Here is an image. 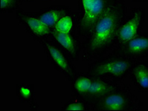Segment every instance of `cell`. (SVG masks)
<instances>
[{"label": "cell", "instance_id": "obj_14", "mask_svg": "<svg viewBox=\"0 0 148 111\" xmlns=\"http://www.w3.org/2000/svg\"><path fill=\"white\" fill-rule=\"evenodd\" d=\"M92 80L86 77H80L78 78L75 82V87L77 92L80 94L86 95L89 87H90Z\"/></svg>", "mask_w": 148, "mask_h": 111}, {"label": "cell", "instance_id": "obj_7", "mask_svg": "<svg viewBox=\"0 0 148 111\" xmlns=\"http://www.w3.org/2000/svg\"><path fill=\"white\" fill-rule=\"evenodd\" d=\"M23 18L25 24L30 30V31L35 36L42 37L49 33L50 28L45 25L38 17L27 15V16H23Z\"/></svg>", "mask_w": 148, "mask_h": 111}, {"label": "cell", "instance_id": "obj_6", "mask_svg": "<svg viewBox=\"0 0 148 111\" xmlns=\"http://www.w3.org/2000/svg\"><path fill=\"white\" fill-rule=\"evenodd\" d=\"M128 99L121 93H113L107 95L100 104V108L108 111H120L127 108Z\"/></svg>", "mask_w": 148, "mask_h": 111}, {"label": "cell", "instance_id": "obj_4", "mask_svg": "<svg viewBox=\"0 0 148 111\" xmlns=\"http://www.w3.org/2000/svg\"><path fill=\"white\" fill-rule=\"evenodd\" d=\"M144 18V12L141 10L136 9L132 16L125 23L120 25L116 35L117 42L125 44L137 37L138 32Z\"/></svg>", "mask_w": 148, "mask_h": 111}, {"label": "cell", "instance_id": "obj_9", "mask_svg": "<svg viewBox=\"0 0 148 111\" xmlns=\"http://www.w3.org/2000/svg\"><path fill=\"white\" fill-rule=\"evenodd\" d=\"M66 15L65 9L62 7L58 8H52L47 10L46 11L41 14L38 16L39 19L49 28L54 27L58 21L63 16Z\"/></svg>", "mask_w": 148, "mask_h": 111}, {"label": "cell", "instance_id": "obj_2", "mask_svg": "<svg viewBox=\"0 0 148 111\" xmlns=\"http://www.w3.org/2000/svg\"><path fill=\"white\" fill-rule=\"evenodd\" d=\"M107 5L106 0H79L80 9L79 32L80 35L88 36L89 34Z\"/></svg>", "mask_w": 148, "mask_h": 111}, {"label": "cell", "instance_id": "obj_12", "mask_svg": "<svg viewBox=\"0 0 148 111\" xmlns=\"http://www.w3.org/2000/svg\"><path fill=\"white\" fill-rule=\"evenodd\" d=\"M110 89V86L106 82L99 81V80H95V81L92 80L90 87H89L86 95H93V96L103 95L107 91H109Z\"/></svg>", "mask_w": 148, "mask_h": 111}, {"label": "cell", "instance_id": "obj_3", "mask_svg": "<svg viewBox=\"0 0 148 111\" xmlns=\"http://www.w3.org/2000/svg\"><path fill=\"white\" fill-rule=\"evenodd\" d=\"M91 71L98 76H123L131 68L132 62L124 58L112 57L105 59L94 64Z\"/></svg>", "mask_w": 148, "mask_h": 111}, {"label": "cell", "instance_id": "obj_1", "mask_svg": "<svg viewBox=\"0 0 148 111\" xmlns=\"http://www.w3.org/2000/svg\"><path fill=\"white\" fill-rule=\"evenodd\" d=\"M124 12L123 6L119 3H108L103 14L88 35L84 46L85 53L88 56H95L103 53L115 39Z\"/></svg>", "mask_w": 148, "mask_h": 111}, {"label": "cell", "instance_id": "obj_13", "mask_svg": "<svg viewBox=\"0 0 148 111\" xmlns=\"http://www.w3.org/2000/svg\"><path fill=\"white\" fill-rule=\"evenodd\" d=\"M74 22L72 18L68 15H65L57 22L54 27V31L62 33H70L73 28Z\"/></svg>", "mask_w": 148, "mask_h": 111}, {"label": "cell", "instance_id": "obj_17", "mask_svg": "<svg viewBox=\"0 0 148 111\" xmlns=\"http://www.w3.org/2000/svg\"><path fill=\"white\" fill-rule=\"evenodd\" d=\"M20 95H23L24 98H28L31 95V90L28 87H23L20 89V92H19Z\"/></svg>", "mask_w": 148, "mask_h": 111}, {"label": "cell", "instance_id": "obj_11", "mask_svg": "<svg viewBox=\"0 0 148 111\" xmlns=\"http://www.w3.org/2000/svg\"><path fill=\"white\" fill-rule=\"evenodd\" d=\"M52 34L54 39L64 48L66 51L69 53L70 54L75 53L76 51V44L69 33H58L54 30Z\"/></svg>", "mask_w": 148, "mask_h": 111}, {"label": "cell", "instance_id": "obj_16", "mask_svg": "<svg viewBox=\"0 0 148 111\" xmlns=\"http://www.w3.org/2000/svg\"><path fill=\"white\" fill-rule=\"evenodd\" d=\"M16 0H0L1 3V10L3 11H7L11 8L12 6H14Z\"/></svg>", "mask_w": 148, "mask_h": 111}, {"label": "cell", "instance_id": "obj_10", "mask_svg": "<svg viewBox=\"0 0 148 111\" xmlns=\"http://www.w3.org/2000/svg\"><path fill=\"white\" fill-rule=\"evenodd\" d=\"M132 77L138 87L143 90H148V67L138 64L132 70Z\"/></svg>", "mask_w": 148, "mask_h": 111}, {"label": "cell", "instance_id": "obj_5", "mask_svg": "<svg viewBox=\"0 0 148 111\" xmlns=\"http://www.w3.org/2000/svg\"><path fill=\"white\" fill-rule=\"evenodd\" d=\"M43 47L50 59L52 60L53 64L58 67V69L66 74H71V69L69 61L60 49L49 42H45Z\"/></svg>", "mask_w": 148, "mask_h": 111}, {"label": "cell", "instance_id": "obj_15", "mask_svg": "<svg viewBox=\"0 0 148 111\" xmlns=\"http://www.w3.org/2000/svg\"><path fill=\"white\" fill-rule=\"evenodd\" d=\"M84 105L80 102H72L69 104L66 108L68 111H82L84 110Z\"/></svg>", "mask_w": 148, "mask_h": 111}, {"label": "cell", "instance_id": "obj_8", "mask_svg": "<svg viewBox=\"0 0 148 111\" xmlns=\"http://www.w3.org/2000/svg\"><path fill=\"white\" fill-rule=\"evenodd\" d=\"M125 44L124 50L130 55H140L148 51V37H136Z\"/></svg>", "mask_w": 148, "mask_h": 111}]
</instances>
